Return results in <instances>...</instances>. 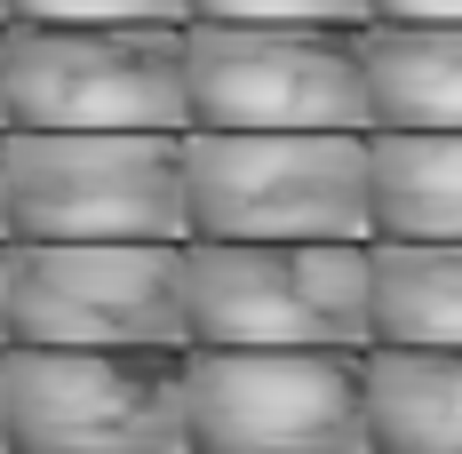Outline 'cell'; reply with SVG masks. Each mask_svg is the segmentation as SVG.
<instances>
[{
    "mask_svg": "<svg viewBox=\"0 0 462 454\" xmlns=\"http://www.w3.org/2000/svg\"><path fill=\"white\" fill-rule=\"evenodd\" d=\"M8 454H191V343H0Z\"/></svg>",
    "mask_w": 462,
    "mask_h": 454,
    "instance_id": "1",
    "label": "cell"
},
{
    "mask_svg": "<svg viewBox=\"0 0 462 454\" xmlns=\"http://www.w3.org/2000/svg\"><path fill=\"white\" fill-rule=\"evenodd\" d=\"M367 136L359 128H191V239H374Z\"/></svg>",
    "mask_w": 462,
    "mask_h": 454,
    "instance_id": "2",
    "label": "cell"
},
{
    "mask_svg": "<svg viewBox=\"0 0 462 454\" xmlns=\"http://www.w3.org/2000/svg\"><path fill=\"white\" fill-rule=\"evenodd\" d=\"M184 136L168 128H8L0 136L8 239H191Z\"/></svg>",
    "mask_w": 462,
    "mask_h": 454,
    "instance_id": "3",
    "label": "cell"
},
{
    "mask_svg": "<svg viewBox=\"0 0 462 454\" xmlns=\"http://www.w3.org/2000/svg\"><path fill=\"white\" fill-rule=\"evenodd\" d=\"M191 454H374L367 351L191 343Z\"/></svg>",
    "mask_w": 462,
    "mask_h": 454,
    "instance_id": "4",
    "label": "cell"
},
{
    "mask_svg": "<svg viewBox=\"0 0 462 454\" xmlns=\"http://www.w3.org/2000/svg\"><path fill=\"white\" fill-rule=\"evenodd\" d=\"M8 128H191L184 24H0Z\"/></svg>",
    "mask_w": 462,
    "mask_h": 454,
    "instance_id": "5",
    "label": "cell"
},
{
    "mask_svg": "<svg viewBox=\"0 0 462 454\" xmlns=\"http://www.w3.org/2000/svg\"><path fill=\"white\" fill-rule=\"evenodd\" d=\"M367 24H224L191 16V128H374Z\"/></svg>",
    "mask_w": 462,
    "mask_h": 454,
    "instance_id": "6",
    "label": "cell"
},
{
    "mask_svg": "<svg viewBox=\"0 0 462 454\" xmlns=\"http://www.w3.org/2000/svg\"><path fill=\"white\" fill-rule=\"evenodd\" d=\"M191 343H351L367 351V239H184Z\"/></svg>",
    "mask_w": 462,
    "mask_h": 454,
    "instance_id": "7",
    "label": "cell"
},
{
    "mask_svg": "<svg viewBox=\"0 0 462 454\" xmlns=\"http://www.w3.org/2000/svg\"><path fill=\"white\" fill-rule=\"evenodd\" d=\"M8 343H191L184 239H8Z\"/></svg>",
    "mask_w": 462,
    "mask_h": 454,
    "instance_id": "8",
    "label": "cell"
},
{
    "mask_svg": "<svg viewBox=\"0 0 462 454\" xmlns=\"http://www.w3.org/2000/svg\"><path fill=\"white\" fill-rule=\"evenodd\" d=\"M374 454H462V351L367 343Z\"/></svg>",
    "mask_w": 462,
    "mask_h": 454,
    "instance_id": "9",
    "label": "cell"
},
{
    "mask_svg": "<svg viewBox=\"0 0 462 454\" xmlns=\"http://www.w3.org/2000/svg\"><path fill=\"white\" fill-rule=\"evenodd\" d=\"M374 343L462 351V239H367Z\"/></svg>",
    "mask_w": 462,
    "mask_h": 454,
    "instance_id": "10",
    "label": "cell"
},
{
    "mask_svg": "<svg viewBox=\"0 0 462 454\" xmlns=\"http://www.w3.org/2000/svg\"><path fill=\"white\" fill-rule=\"evenodd\" d=\"M374 128H462V24H383L367 32Z\"/></svg>",
    "mask_w": 462,
    "mask_h": 454,
    "instance_id": "11",
    "label": "cell"
},
{
    "mask_svg": "<svg viewBox=\"0 0 462 454\" xmlns=\"http://www.w3.org/2000/svg\"><path fill=\"white\" fill-rule=\"evenodd\" d=\"M374 239H462V128H374Z\"/></svg>",
    "mask_w": 462,
    "mask_h": 454,
    "instance_id": "12",
    "label": "cell"
},
{
    "mask_svg": "<svg viewBox=\"0 0 462 454\" xmlns=\"http://www.w3.org/2000/svg\"><path fill=\"white\" fill-rule=\"evenodd\" d=\"M24 24H191V0H8Z\"/></svg>",
    "mask_w": 462,
    "mask_h": 454,
    "instance_id": "13",
    "label": "cell"
},
{
    "mask_svg": "<svg viewBox=\"0 0 462 454\" xmlns=\"http://www.w3.org/2000/svg\"><path fill=\"white\" fill-rule=\"evenodd\" d=\"M191 16H224V24H374V0H191Z\"/></svg>",
    "mask_w": 462,
    "mask_h": 454,
    "instance_id": "14",
    "label": "cell"
},
{
    "mask_svg": "<svg viewBox=\"0 0 462 454\" xmlns=\"http://www.w3.org/2000/svg\"><path fill=\"white\" fill-rule=\"evenodd\" d=\"M383 24H462V0H374Z\"/></svg>",
    "mask_w": 462,
    "mask_h": 454,
    "instance_id": "15",
    "label": "cell"
},
{
    "mask_svg": "<svg viewBox=\"0 0 462 454\" xmlns=\"http://www.w3.org/2000/svg\"><path fill=\"white\" fill-rule=\"evenodd\" d=\"M0 343H8V239H0Z\"/></svg>",
    "mask_w": 462,
    "mask_h": 454,
    "instance_id": "16",
    "label": "cell"
},
{
    "mask_svg": "<svg viewBox=\"0 0 462 454\" xmlns=\"http://www.w3.org/2000/svg\"><path fill=\"white\" fill-rule=\"evenodd\" d=\"M0 454H8V375H0Z\"/></svg>",
    "mask_w": 462,
    "mask_h": 454,
    "instance_id": "17",
    "label": "cell"
},
{
    "mask_svg": "<svg viewBox=\"0 0 462 454\" xmlns=\"http://www.w3.org/2000/svg\"><path fill=\"white\" fill-rule=\"evenodd\" d=\"M0 239H8V176H0Z\"/></svg>",
    "mask_w": 462,
    "mask_h": 454,
    "instance_id": "18",
    "label": "cell"
},
{
    "mask_svg": "<svg viewBox=\"0 0 462 454\" xmlns=\"http://www.w3.org/2000/svg\"><path fill=\"white\" fill-rule=\"evenodd\" d=\"M0 136H8V80H0Z\"/></svg>",
    "mask_w": 462,
    "mask_h": 454,
    "instance_id": "19",
    "label": "cell"
},
{
    "mask_svg": "<svg viewBox=\"0 0 462 454\" xmlns=\"http://www.w3.org/2000/svg\"><path fill=\"white\" fill-rule=\"evenodd\" d=\"M0 24H8V0H0Z\"/></svg>",
    "mask_w": 462,
    "mask_h": 454,
    "instance_id": "20",
    "label": "cell"
}]
</instances>
